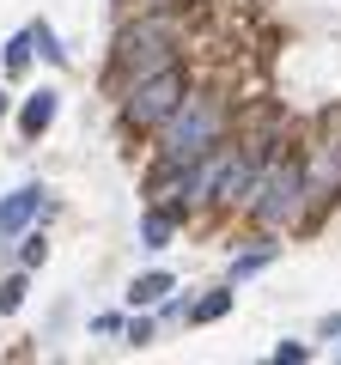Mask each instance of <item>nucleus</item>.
I'll return each instance as SVG.
<instances>
[{"instance_id":"1","label":"nucleus","mask_w":341,"mask_h":365,"mask_svg":"<svg viewBox=\"0 0 341 365\" xmlns=\"http://www.w3.org/2000/svg\"><path fill=\"white\" fill-rule=\"evenodd\" d=\"M213 140H220V104L183 91L177 110L165 116V158H170V165H195V158L213 153Z\"/></svg>"},{"instance_id":"2","label":"nucleus","mask_w":341,"mask_h":365,"mask_svg":"<svg viewBox=\"0 0 341 365\" xmlns=\"http://www.w3.org/2000/svg\"><path fill=\"white\" fill-rule=\"evenodd\" d=\"M250 207H256V220H263V225L299 220V207H305V170L292 165V158H275V165L263 170V182L250 189Z\"/></svg>"},{"instance_id":"3","label":"nucleus","mask_w":341,"mask_h":365,"mask_svg":"<svg viewBox=\"0 0 341 365\" xmlns=\"http://www.w3.org/2000/svg\"><path fill=\"white\" fill-rule=\"evenodd\" d=\"M177 98H183V73L177 67H158V73L134 79V98H128V122H141V128H158V122L177 110Z\"/></svg>"},{"instance_id":"4","label":"nucleus","mask_w":341,"mask_h":365,"mask_svg":"<svg viewBox=\"0 0 341 365\" xmlns=\"http://www.w3.org/2000/svg\"><path fill=\"white\" fill-rule=\"evenodd\" d=\"M158 67H170V31L165 25H141L122 37V73L128 79H146L158 73Z\"/></svg>"},{"instance_id":"5","label":"nucleus","mask_w":341,"mask_h":365,"mask_svg":"<svg viewBox=\"0 0 341 365\" xmlns=\"http://www.w3.org/2000/svg\"><path fill=\"white\" fill-rule=\"evenodd\" d=\"M37 207H43V189H19V195H6V201H0V237L19 232V225H25Z\"/></svg>"},{"instance_id":"6","label":"nucleus","mask_w":341,"mask_h":365,"mask_svg":"<svg viewBox=\"0 0 341 365\" xmlns=\"http://www.w3.org/2000/svg\"><path fill=\"white\" fill-rule=\"evenodd\" d=\"M335 189H341V140H335V146L323 153V165H317V177L305 182V195H311V201H329Z\"/></svg>"},{"instance_id":"7","label":"nucleus","mask_w":341,"mask_h":365,"mask_svg":"<svg viewBox=\"0 0 341 365\" xmlns=\"http://www.w3.org/2000/svg\"><path fill=\"white\" fill-rule=\"evenodd\" d=\"M19 122H25V134L37 140V134H43V128L55 122V91H37V98L25 104V116H19Z\"/></svg>"},{"instance_id":"8","label":"nucleus","mask_w":341,"mask_h":365,"mask_svg":"<svg viewBox=\"0 0 341 365\" xmlns=\"http://www.w3.org/2000/svg\"><path fill=\"white\" fill-rule=\"evenodd\" d=\"M170 225H177L170 213H146V225H141V244H146V250H165V244H170Z\"/></svg>"},{"instance_id":"9","label":"nucleus","mask_w":341,"mask_h":365,"mask_svg":"<svg viewBox=\"0 0 341 365\" xmlns=\"http://www.w3.org/2000/svg\"><path fill=\"white\" fill-rule=\"evenodd\" d=\"M165 292H170V274H146V280H134L128 299H134V304H158Z\"/></svg>"},{"instance_id":"10","label":"nucleus","mask_w":341,"mask_h":365,"mask_svg":"<svg viewBox=\"0 0 341 365\" xmlns=\"http://www.w3.org/2000/svg\"><path fill=\"white\" fill-rule=\"evenodd\" d=\"M225 311H232V292H208L189 317H195V323H213V317H225Z\"/></svg>"},{"instance_id":"11","label":"nucleus","mask_w":341,"mask_h":365,"mask_svg":"<svg viewBox=\"0 0 341 365\" xmlns=\"http://www.w3.org/2000/svg\"><path fill=\"white\" fill-rule=\"evenodd\" d=\"M25 304V280H0V317Z\"/></svg>"},{"instance_id":"12","label":"nucleus","mask_w":341,"mask_h":365,"mask_svg":"<svg viewBox=\"0 0 341 365\" xmlns=\"http://www.w3.org/2000/svg\"><path fill=\"white\" fill-rule=\"evenodd\" d=\"M31 61V31H25V37H13V43H6V67H25Z\"/></svg>"},{"instance_id":"13","label":"nucleus","mask_w":341,"mask_h":365,"mask_svg":"<svg viewBox=\"0 0 341 365\" xmlns=\"http://www.w3.org/2000/svg\"><path fill=\"white\" fill-rule=\"evenodd\" d=\"M263 262H268V250H250V256H238V268H232V274H238V280H250Z\"/></svg>"},{"instance_id":"14","label":"nucleus","mask_w":341,"mask_h":365,"mask_svg":"<svg viewBox=\"0 0 341 365\" xmlns=\"http://www.w3.org/2000/svg\"><path fill=\"white\" fill-rule=\"evenodd\" d=\"M275 359H280V365H287V359L299 365V359H305V347H299V341H280V347H275Z\"/></svg>"},{"instance_id":"15","label":"nucleus","mask_w":341,"mask_h":365,"mask_svg":"<svg viewBox=\"0 0 341 365\" xmlns=\"http://www.w3.org/2000/svg\"><path fill=\"white\" fill-rule=\"evenodd\" d=\"M19 256H25V268H37V262H43V237H25V250H19Z\"/></svg>"},{"instance_id":"16","label":"nucleus","mask_w":341,"mask_h":365,"mask_svg":"<svg viewBox=\"0 0 341 365\" xmlns=\"http://www.w3.org/2000/svg\"><path fill=\"white\" fill-rule=\"evenodd\" d=\"M0 116H6V98H0Z\"/></svg>"}]
</instances>
